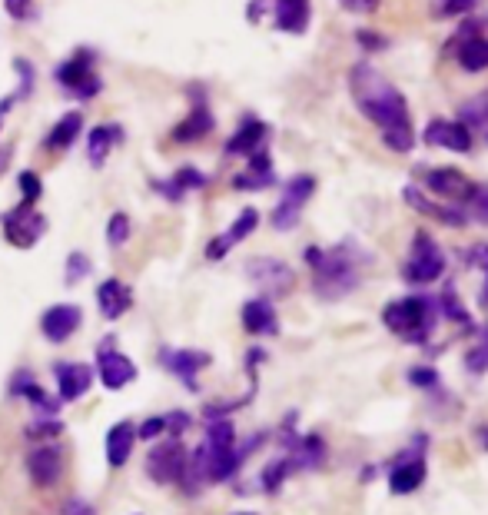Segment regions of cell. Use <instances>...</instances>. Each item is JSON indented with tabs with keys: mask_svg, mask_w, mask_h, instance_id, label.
<instances>
[{
	"mask_svg": "<svg viewBox=\"0 0 488 515\" xmlns=\"http://www.w3.org/2000/svg\"><path fill=\"white\" fill-rule=\"evenodd\" d=\"M256 226H259V210L246 206V210L233 220L230 230L220 233V236H213V240H210V246H206V260H223V256L230 253L233 246H240L246 236L256 230Z\"/></svg>",
	"mask_w": 488,
	"mask_h": 515,
	"instance_id": "e0dca14e",
	"label": "cell"
},
{
	"mask_svg": "<svg viewBox=\"0 0 488 515\" xmlns=\"http://www.w3.org/2000/svg\"><path fill=\"white\" fill-rule=\"evenodd\" d=\"M163 426L173 439H180L183 432L193 426V416H190V412H183V409H173V412H166V416H163Z\"/></svg>",
	"mask_w": 488,
	"mask_h": 515,
	"instance_id": "60d3db41",
	"label": "cell"
},
{
	"mask_svg": "<svg viewBox=\"0 0 488 515\" xmlns=\"http://www.w3.org/2000/svg\"><path fill=\"white\" fill-rule=\"evenodd\" d=\"M409 383L412 386H435V383H439V376H435V369H429V366H412L409 369Z\"/></svg>",
	"mask_w": 488,
	"mask_h": 515,
	"instance_id": "f6af8a7d",
	"label": "cell"
},
{
	"mask_svg": "<svg viewBox=\"0 0 488 515\" xmlns=\"http://www.w3.org/2000/svg\"><path fill=\"white\" fill-rule=\"evenodd\" d=\"M14 103H20V100H17V94H7L4 100H0V130H4V123H7V113L14 110Z\"/></svg>",
	"mask_w": 488,
	"mask_h": 515,
	"instance_id": "f5cc1de1",
	"label": "cell"
},
{
	"mask_svg": "<svg viewBox=\"0 0 488 515\" xmlns=\"http://www.w3.org/2000/svg\"><path fill=\"white\" fill-rule=\"evenodd\" d=\"M422 482H425V459H422V452H406L402 459L392 462L389 489L396 492V496H409V492L422 489Z\"/></svg>",
	"mask_w": 488,
	"mask_h": 515,
	"instance_id": "ffe728a7",
	"label": "cell"
},
{
	"mask_svg": "<svg viewBox=\"0 0 488 515\" xmlns=\"http://www.w3.org/2000/svg\"><path fill=\"white\" fill-rule=\"evenodd\" d=\"M243 329L253 336H276L279 333V316H276L273 300H266V296L249 300L243 306Z\"/></svg>",
	"mask_w": 488,
	"mask_h": 515,
	"instance_id": "d4e9b609",
	"label": "cell"
},
{
	"mask_svg": "<svg viewBox=\"0 0 488 515\" xmlns=\"http://www.w3.org/2000/svg\"><path fill=\"white\" fill-rule=\"evenodd\" d=\"M313 193H316V177H309V173H299V177H289V180H286V187H283V197H279L273 216H269V223H273L279 233L296 230L299 216H303L306 203L313 200Z\"/></svg>",
	"mask_w": 488,
	"mask_h": 515,
	"instance_id": "8992f818",
	"label": "cell"
},
{
	"mask_svg": "<svg viewBox=\"0 0 488 515\" xmlns=\"http://www.w3.org/2000/svg\"><path fill=\"white\" fill-rule=\"evenodd\" d=\"M137 515H140V512H137Z\"/></svg>",
	"mask_w": 488,
	"mask_h": 515,
	"instance_id": "680465c9",
	"label": "cell"
},
{
	"mask_svg": "<svg viewBox=\"0 0 488 515\" xmlns=\"http://www.w3.org/2000/svg\"><path fill=\"white\" fill-rule=\"evenodd\" d=\"M4 10L14 20H27L30 14H34V0H4Z\"/></svg>",
	"mask_w": 488,
	"mask_h": 515,
	"instance_id": "bcb514c9",
	"label": "cell"
},
{
	"mask_svg": "<svg viewBox=\"0 0 488 515\" xmlns=\"http://www.w3.org/2000/svg\"><path fill=\"white\" fill-rule=\"evenodd\" d=\"M246 276L256 283V290L266 296V300H276V296H289L296 290V273L293 266H286L276 256H253L246 263Z\"/></svg>",
	"mask_w": 488,
	"mask_h": 515,
	"instance_id": "52a82bcc",
	"label": "cell"
},
{
	"mask_svg": "<svg viewBox=\"0 0 488 515\" xmlns=\"http://www.w3.org/2000/svg\"><path fill=\"white\" fill-rule=\"evenodd\" d=\"M469 203H472V216H475V220L488 226V187L475 190V197Z\"/></svg>",
	"mask_w": 488,
	"mask_h": 515,
	"instance_id": "ee69618b",
	"label": "cell"
},
{
	"mask_svg": "<svg viewBox=\"0 0 488 515\" xmlns=\"http://www.w3.org/2000/svg\"><path fill=\"white\" fill-rule=\"evenodd\" d=\"M186 456H190V449H186L180 439L170 436L166 442H157L147 456V476L157 482V486H173V482L183 479Z\"/></svg>",
	"mask_w": 488,
	"mask_h": 515,
	"instance_id": "30bf717a",
	"label": "cell"
},
{
	"mask_svg": "<svg viewBox=\"0 0 488 515\" xmlns=\"http://www.w3.org/2000/svg\"><path fill=\"white\" fill-rule=\"evenodd\" d=\"M342 10H349V14H376L382 0H336Z\"/></svg>",
	"mask_w": 488,
	"mask_h": 515,
	"instance_id": "7bdbcfd3",
	"label": "cell"
},
{
	"mask_svg": "<svg viewBox=\"0 0 488 515\" xmlns=\"http://www.w3.org/2000/svg\"><path fill=\"white\" fill-rule=\"evenodd\" d=\"M54 80L67 90V97L74 100H93L103 90V77L93 70V54L90 50H77L74 57L54 67Z\"/></svg>",
	"mask_w": 488,
	"mask_h": 515,
	"instance_id": "5b68a950",
	"label": "cell"
},
{
	"mask_svg": "<svg viewBox=\"0 0 488 515\" xmlns=\"http://www.w3.org/2000/svg\"><path fill=\"white\" fill-rule=\"evenodd\" d=\"M482 439H485V449H488V429H485V436H482Z\"/></svg>",
	"mask_w": 488,
	"mask_h": 515,
	"instance_id": "9f6ffc18",
	"label": "cell"
},
{
	"mask_svg": "<svg viewBox=\"0 0 488 515\" xmlns=\"http://www.w3.org/2000/svg\"><path fill=\"white\" fill-rule=\"evenodd\" d=\"M80 130H83V113H80V110L64 113V117H60V120L54 123V127H50L47 140H44V150H50V153H64V150H70V147L77 143Z\"/></svg>",
	"mask_w": 488,
	"mask_h": 515,
	"instance_id": "f546056e",
	"label": "cell"
},
{
	"mask_svg": "<svg viewBox=\"0 0 488 515\" xmlns=\"http://www.w3.org/2000/svg\"><path fill=\"white\" fill-rule=\"evenodd\" d=\"M459 47H455V60H459L462 70H469V74H482L488 70V40L479 37L472 30V34H459Z\"/></svg>",
	"mask_w": 488,
	"mask_h": 515,
	"instance_id": "4dcf8cb0",
	"label": "cell"
},
{
	"mask_svg": "<svg viewBox=\"0 0 488 515\" xmlns=\"http://www.w3.org/2000/svg\"><path fill=\"white\" fill-rule=\"evenodd\" d=\"M306 263L313 266V286L319 293V300H342L359 286L362 273V253L352 243H339V246H306Z\"/></svg>",
	"mask_w": 488,
	"mask_h": 515,
	"instance_id": "7a4b0ae2",
	"label": "cell"
},
{
	"mask_svg": "<svg viewBox=\"0 0 488 515\" xmlns=\"http://www.w3.org/2000/svg\"><path fill=\"white\" fill-rule=\"evenodd\" d=\"M14 70H17V100H27L30 94H34V84H37V70H34V64H30V60H24V57H17L14 60Z\"/></svg>",
	"mask_w": 488,
	"mask_h": 515,
	"instance_id": "8d00e7d4",
	"label": "cell"
},
{
	"mask_svg": "<svg viewBox=\"0 0 488 515\" xmlns=\"http://www.w3.org/2000/svg\"><path fill=\"white\" fill-rule=\"evenodd\" d=\"M286 459L293 472H306V469H319L326 459V442L319 436H296L286 446Z\"/></svg>",
	"mask_w": 488,
	"mask_h": 515,
	"instance_id": "484cf974",
	"label": "cell"
},
{
	"mask_svg": "<svg viewBox=\"0 0 488 515\" xmlns=\"http://www.w3.org/2000/svg\"><path fill=\"white\" fill-rule=\"evenodd\" d=\"M10 157H14V147H4V150H0V170L7 167V163H10Z\"/></svg>",
	"mask_w": 488,
	"mask_h": 515,
	"instance_id": "db71d44e",
	"label": "cell"
},
{
	"mask_svg": "<svg viewBox=\"0 0 488 515\" xmlns=\"http://www.w3.org/2000/svg\"><path fill=\"white\" fill-rule=\"evenodd\" d=\"M213 110H210V103H206V97L200 94V87H193V107L190 113L176 123L173 127V143H196V140H203V137H210L213 133Z\"/></svg>",
	"mask_w": 488,
	"mask_h": 515,
	"instance_id": "4fadbf2b",
	"label": "cell"
},
{
	"mask_svg": "<svg viewBox=\"0 0 488 515\" xmlns=\"http://www.w3.org/2000/svg\"><path fill=\"white\" fill-rule=\"evenodd\" d=\"M442 14H465V10L475 7V0H442Z\"/></svg>",
	"mask_w": 488,
	"mask_h": 515,
	"instance_id": "f907efd6",
	"label": "cell"
},
{
	"mask_svg": "<svg viewBox=\"0 0 488 515\" xmlns=\"http://www.w3.org/2000/svg\"><path fill=\"white\" fill-rule=\"evenodd\" d=\"M425 187H429L435 197H445V200H459V203H469L475 197V183L465 177L462 170L455 167H435V170H425Z\"/></svg>",
	"mask_w": 488,
	"mask_h": 515,
	"instance_id": "9a60e30c",
	"label": "cell"
},
{
	"mask_svg": "<svg viewBox=\"0 0 488 515\" xmlns=\"http://www.w3.org/2000/svg\"><path fill=\"white\" fill-rule=\"evenodd\" d=\"M83 323V309L74 306V303H57L44 309V316H40V333H44L47 343H67L70 336L77 333Z\"/></svg>",
	"mask_w": 488,
	"mask_h": 515,
	"instance_id": "5bb4252c",
	"label": "cell"
},
{
	"mask_svg": "<svg viewBox=\"0 0 488 515\" xmlns=\"http://www.w3.org/2000/svg\"><path fill=\"white\" fill-rule=\"evenodd\" d=\"M269 137V127L259 117H243V123L236 127V133L230 140H226V157H249V153H256L259 147L266 143Z\"/></svg>",
	"mask_w": 488,
	"mask_h": 515,
	"instance_id": "603a6c76",
	"label": "cell"
},
{
	"mask_svg": "<svg viewBox=\"0 0 488 515\" xmlns=\"http://www.w3.org/2000/svg\"><path fill=\"white\" fill-rule=\"evenodd\" d=\"M120 140V127H107V123H100V127H93L87 133V160L90 167H103L110 157V150L117 147Z\"/></svg>",
	"mask_w": 488,
	"mask_h": 515,
	"instance_id": "1f68e13d",
	"label": "cell"
},
{
	"mask_svg": "<svg viewBox=\"0 0 488 515\" xmlns=\"http://www.w3.org/2000/svg\"><path fill=\"white\" fill-rule=\"evenodd\" d=\"M289 472H293V466H289V459L279 456V459H273V462H269V466L263 469V476H259L263 482H259V486H263V492H276V489L286 482Z\"/></svg>",
	"mask_w": 488,
	"mask_h": 515,
	"instance_id": "d590c367",
	"label": "cell"
},
{
	"mask_svg": "<svg viewBox=\"0 0 488 515\" xmlns=\"http://www.w3.org/2000/svg\"><path fill=\"white\" fill-rule=\"evenodd\" d=\"M465 366H469V373H485V369H488V326L482 333V343L475 346L469 356H465Z\"/></svg>",
	"mask_w": 488,
	"mask_h": 515,
	"instance_id": "b9f144b4",
	"label": "cell"
},
{
	"mask_svg": "<svg viewBox=\"0 0 488 515\" xmlns=\"http://www.w3.org/2000/svg\"><path fill=\"white\" fill-rule=\"evenodd\" d=\"M273 14V27L283 34H306L309 27V0H249V20L259 24L263 14Z\"/></svg>",
	"mask_w": 488,
	"mask_h": 515,
	"instance_id": "ba28073f",
	"label": "cell"
},
{
	"mask_svg": "<svg viewBox=\"0 0 488 515\" xmlns=\"http://www.w3.org/2000/svg\"><path fill=\"white\" fill-rule=\"evenodd\" d=\"M276 183V173H273V157L266 153V147H259L256 153H249V167L233 177V187L236 190H266Z\"/></svg>",
	"mask_w": 488,
	"mask_h": 515,
	"instance_id": "cb8c5ba5",
	"label": "cell"
},
{
	"mask_svg": "<svg viewBox=\"0 0 488 515\" xmlns=\"http://www.w3.org/2000/svg\"><path fill=\"white\" fill-rule=\"evenodd\" d=\"M442 273H445L442 246L435 243L425 230H419V233L412 236V250H409L406 266H402V276H406V283L429 286L435 280H442Z\"/></svg>",
	"mask_w": 488,
	"mask_h": 515,
	"instance_id": "277c9868",
	"label": "cell"
},
{
	"mask_svg": "<svg viewBox=\"0 0 488 515\" xmlns=\"http://www.w3.org/2000/svg\"><path fill=\"white\" fill-rule=\"evenodd\" d=\"M90 270H93V263H90V256L87 253H80V250H74L67 256V286H77L80 280H87L90 276Z\"/></svg>",
	"mask_w": 488,
	"mask_h": 515,
	"instance_id": "f35d334b",
	"label": "cell"
},
{
	"mask_svg": "<svg viewBox=\"0 0 488 515\" xmlns=\"http://www.w3.org/2000/svg\"><path fill=\"white\" fill-rule=\"evenodd\" d=\"M54 379H57L60 403H77V399L87 396V389L93 386V369L87 363H57Z\"/></svg>",
	"mask_w": 488,
	"mask_h": 515,
	"instance_id": "ac0fdd59",
	"label": "cell"
},
{
	"mask_svg": "<svg viewBox=\"0 0 488 515\" xmlns=\"http://www.w3.org/2000/svg\"><path fill=\"white\" fill-rule=\"evenodd\" d=\"M60 469H64V462H60V449L57 446H37V449H30L27 472H30V482H34V486L50 489L60 479Z\"/></svg>",
	"mask_w": 488,
	"mask_h": 515,
	"instance_id": "7402d4cb",
	"label": "cell"
},
{
	"mask_svg": "<svg viewBox=\"0 0 488 515\" xmlns=\"http://www.w3.org/2000/svg\"><path fill=\"white\" fill-rule=\"evenodd\" d=\"M64 515H93L90 502H80V499H70L64 506Z\"/></svg>",
	"mask_w": 488,
	"mask_h": 515,
	"instance_id": "816d5d0a",
	"label": "cell"
},
{
	"mask_svg": "<svg viewBox=\"0 0 488 515\" xmlns=\"http://www.w3.org/2000/svg\"><path fill=\"white\" fill-rule=\"evenodd\" d=\"M459 117L465 127H475L482 133V140L488 143V94H479V97H472V100H465L462 103V110H459Z\"/></svg>",
	"mask_w": 488,
	"mask_h": 515,
	"instance_id": "d6a6232c",
	"label": "cell"
},
{
	"mask_svg": "<svg viewBox=\"0 0 488 515\" xmlns=\"http://www.w3.org/2000/svg\"><path fill=\"white\" fill-rule=\"evenodd\" d=\"M163 432H166L163 416H150V419L137 429V439H157V436H163Z\"/></svg>",
	"mask_w": 488,
	"mask_h": 515,
	"instance_id": "7dc6e473",
	"label": "cell"
},
{
	"mask_svg": "<svg viewBox=\"0 0 488 515\" xmlns=\"http://www.w3.org/2000/svg\"><path fill=\"white\" fill-rule=\"evenodd\" d=\"M17 187H20V203L37 206V200L44 197V180H40L34 170H24V173H20V177H17Z\"/></svg>",
	"mask_w": 488,
	"mask_h": 515,
	"instance_id": "74e56055",
	"label": "cell"
},
{
	"mask_svg": "<svg viewBox=\"0 0 488 515\" xmlns=\"http://www.w3.org/2000/svg\"><path fill=\"white\" fill-rule=\"evenodd\" d=\"M349 94L362 117H369L382 130V143L392 153H409L415 147L409 103L389 77H382L372 64H356L349 70Z\"/></svg>",
	"mask_w": 488,
	"mask_h": 515,
	"instance_id": "6da1fadb",
	"label": "cell"
},
{
	"mask_svg": "<svg viewBox=\"0 0 488 515\" xmlns=\"http://www.w3.org/2000/svg\"><path fill=\"white\" fill-rule=\"evenodd\" d=\"M10 393L14 396H24L30 406H34L40 416H57L60 409V399H54L50 393H44V389L37 386V379L27 373V369H20V373L14 376V383H10Z\"/></svg>",
	"mask_w": 488,
	"mask_h": 515,
	"instance_id": "83f0119b",
	"label": "cell"
},
{
	"mask_svg": "<svg viewBox=\"0 0 488 515\" xmlns=\"http://www.w3.org/2000/svg\"><path fill=\"white\" fill-rule=\"evenodd\" d=\"M157 359L160 366L170 369V373L190 389H196V373H203V369L213 363L210 353H200V349H173V346H163Z\"/></svg>",
	"mask_w": 488,
	"mask_h": 515,
	"instance_id": "7c38bea8",
	"label": "cell"
},
{
	"mask_svg": "<svg viewBox=\"0 0 488 515\" xmlns=\"http://www.w3.org/2000/svg\"><path fill=\"white\" fill-rule=\"evenodd\" d=\"M402 200H406L415 213H425V216H432V220H439V223H445V226H455V230L469 223V213H465L462 206L435 203V200L425 197V193H422L419 187H406V190H402Z\"/></svg>",
	"mask_w": 488,
	"mask_h": 515,
	"instance_id": "d6986e66",
	"label": "cell"
},
{
	"mask_svg": "<svg viewBox=\"0 0 488 515\" xmlns=\"http://www.w3.org/2000/svg\"><path fill=\"white\" fill-rule=\"evenodd\" d=\"M359 44L362 47H369V50H382V47H389V40H376L379 34H372V30H359Z\"/></svg>",
	"mask_w": 488,
	"mask_h": 515,
	"instance_id": "681fc988",
	"label": "cell"
},
{
	"mask_svg": "<svg viewBox=\"0 0 488 515\" xmlns=\"http://www.w3.org/2000/svg\"><path fill=\"white\" fill-rule=\"evenodd\" d=\"M203 442L210 449H233L236 446V429H233V422L226 419V416H220V419H210L206 422V436H203Z\"/></svg>",
	"mask_w": 488,
	"mask_h": 515,
	"instance_id": "836d02e7",
	"label": "cell"
},
{
	"mask_svg": "<svg viewBox=\"0 0 488 515\" xmlns=\"http://www.w3.org/2000/svg\"><path fill=\"white\" fill-rule=\"evenodd\" d=\"M0 226H4V240L10 246H17V250H30V246H37L40 236L47 233V216L37 213L30 203H17L14 210L4 213Z\"/></svg>",
	"mask_w": 488,
	"mask_h": 515,
	"instance_id": "9c48e42d",
	"label": "cell"
},
{
	"mask_svg": "<svg viewBox=\"0 0 488 515\" xmlns=\"http://www.w3.org/2000/svg\"><path fill=\"white\" fill-rule=\"evenodd\" d=\"M93 373L100 376V383L117 393V389L130 386L137 379V363L130 356H123L120 349H113V339H103L100 349H97V369Z\"/></svg>",
	"mask_w": 488,
	"mask_h": 515,
	"instance_id": "8fae6325",
	"label": "cell"
},
{
	"mask_svg": "<svg viewBox=\"0 0 488 515\" xmlns=\"http://www.w3.org/2000/svg\"><path fill=\"white\" fill-rule=\"evenodd\" d=\"M130 233H133V226H130V216L123 213V210L110 213V220H107V243L113 246V250H120V246H127Z\"/></svg>",
	"mask_w": 488,
	"mask_h": 515,
	"instance_id": "e575fe53",
	"label": "cell"
},
{
	"mask_svg": "<svg viewBox=\"0 0 488 515\" xmlns=\"http://www.w3.org/2000/svg\"><path fill=\"white\" fill-rule=\"evenodd\" d=\"M206 183H210V180H206L196 167H180L170 180H153V190H157L160 197H166L170 203H180L186 193H190V190H203Z\"/></svg>",
	"mask_w": 488,
	"mask_h": 515,
	"instance_id": "4316f807",
	"label": "cell"
},
{
	"mask_svg": "<svg viewBox=\"0 0 488 515\" xmlns=\"http://www.w3.org/2000/svg\"><path fill=\"white\" fill-rule=\"evenodd\" d=\"M60 432H64V422L47 416V419L34 422V426H27V439H57Z\"/></svg>",
	"mask_w": 488,
	"mask_h": 515,
	"instance_id": "ab89813d",
	"label": "cell"
},
{
	"mask_svg": "<svg viewBox=\"0 0 488 515\" xmlns=\"http://www.w3.org/2000/svg\"><path fill=\"white\" fill-rule=\"evenodd\" d=\"M479 300H482V306L488 309V266H485V286H482V293H479Z\"/></svg>",
	"mask_w": 488,
	"mask_h": 515,
	"instance_id": "11a10c76",
	"label": "cell"
},
{
	"mask_svg": "<svg viewBox=\"0 0 488 515\" xmlns=\"http://www.w3.org/2000/svg\"><path fill=\"white\" fill-rule=\"evenodd\" d=\"M97 306H100V316L113 323V319L127 316L133 309V290L123 280H117V276H110V280H103L97 286Z\"/></svg>",
	"mask_w": 488,
	"mask_h": 515,
	"instance_id": "44dd1931",
	"label": "cell"
},
{
	"mask_svg": "<svg viewBox=\"0 0 488 515\" xmlns=\"http://www.w3.org/2000/svg\"><path fill=\"white\" fill-rule=\"evenodd\" d=\"M422 140L429 147H442L452 153H469L472 150V130L465 127L462 120H432L429 127L422 130Z\"/></svg>",
	"mask_w": 488,
	"mask_h": 515,
	"instance_id": "2e32d148",
	"label": "cell"
},
{
	"mask_svg": "<svg viewBox=\"0 0 488 515\" xmlns=\"http://www.w3.org/2000/svg\"><path fill=\"white\" fill-rule=\"evenodd\" d=\"M465 263L469 266H479V270H485L488 266V246H472V250H465Z\"/></svg>",
	"mask_w": 488,
	"mask_h": 515,
	"instance_id": "c3c4849f",
	"label": "cell"
},
{
	"mask_svg": "<svg viewBox=\"0 0 488 515\" xmlns=\"http://www.w3.org/2000/svg\"><path fill=\"white\" fill-rule=\"evenodd\" d=\"M439 319L442 313L435 296H406V300H392L382 306V323L406 343H425Z\"/></svg>",
	"mask_w": 488,
	"mask_h": 515,
	"instance_id": "3957f363",
	"label": "cell"
},
{
	"mask_svg": "<svg viewBox=\"0 0 488 515\" xmlns=\"http://www.w3.org/2000/svg\"><path fill=\"white\" fill-rule=\"evenodd\" d=\"M103 446H107V462L113 469L127 466L133 456V446H137V426H133V422H117V426H110Z\"/></svg>",
	"mask_w": 488,
	"mask_h": 515,
	"instance_id": "f1b7e54d",
	"label": "cell"
},
{
	"mask_svg": "<svg viewBox=\"0 0 488 515\" xmlns=\"http://www.w3.org/2000/svg\"><path fill=\"white\" fill-rule=\"evenodd\" d=\"M243 515H249V512H243Z\"/></svg>",
	"mask_w": 488,
	"mask_h": 515,
	"instance_id": "6f0895ef",
	"label": "cell"
}]
</instances>
